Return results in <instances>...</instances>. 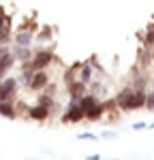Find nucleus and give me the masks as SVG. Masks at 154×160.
Here are the masks:
<instances>
[{"label": "nucleus", "instance_id": "f257e3e1", "mask_svg": "<svg viewBox=\"0 0 154 160\" xmlns=\"http://www.w3.org/2000/svg\"><path fill=\"white\" fill-rule=\"evenodd\" d=\"M116 100H118V105H120L122 109H126V111L146 107V94H143L141 90H124Z\"/></svg>", "mask_w": 154, "mask_h": 160}, {"label": "nucleus", "instance_id": "f03ea898", "mask_svg": "<svg viewBox=\"0 0 154 160\" xmlns=\"http://www.w3.org/2000/svg\"><path fill=\"white\" fill-rule=\"evenodd\" d=\"M54 62V51L51 49H37L32 60H30V68L32 71H43Z\"/></svg>", "mask_w": 154, "mask_h": 160}, {"label": "nucleus", "instance_id": "7ed1b4c3", "mask_svg": "<svg viewBox=\"0 0 154 160\" xmlns=\"http://www.w3.org/2000/svg\"><path fill=\"white\" fill-rule=\"evenodd\" d=\"M84 118H86V111L79 107L77 98H73L69 105H66V111H64V115H62V122L64 124H77V122H81Z\"/></svg>", "mask_w": 154, "mask_h": 160}, {"label": "nucleus", "instance_id": "20e7f679", "mask_svg": "<svg viewBox=\"0 0 154 160\" xmlns=\"http://www.w3.org/2000/svg\"><path fill=\"white\" fill-rule=\"evenodd\" d=\"M17 79L15 77H7V79H2V92H0V102L2 100H13L15 98V94H17Z\"/></svg>", "mask_w": 154, "mask_h": 160}, {"label": "nucleus", "instance_id": "39448f33", "mask_svg": "<svg viewBox=\"0 0 154 160\" xmlns=\"http://www.w3.org/2000/svg\"><path fill=\"white\" fill-rule=\"evenodd\" d=\"M47 83H49V75H47V71H45V68H43V71H34L28 90H32V92H41V90L47 88Z\"/></svg>", "mask_w": 154, "mask_h": 160}, {"label": "nucleus", "instance_id": "423d86ee", "mask_svg": "<svg viewBox=\"0 0 154 160\" xmlns=\"http://www.w3.org/2000/svg\"><path fill=\"white\" fill-rule=\"evenodd\" d=\"M28 118L34 120V122H45V120L49 118V107H45V105H34V107L28 109Z\"/></svg>", "mask_w": 154, "mask_h": 160}, {"label": "nucleus", "instance_id": "0eeeda50", "mask_svg": "<svg viewBox=\"0 0 154 160\" xmlns=\"http://www.w3.org/2000/svg\"><path fill=\"white\" fill-rule=\"evenodd\" d=\"M13 56H15V60H19V62H28V60H32L34 53L30 49V45H15Z\"/></svg>", "mask_w": 154, "mask_h": 160}, {"label": "nucleus", "instance_id": "6e6552de", "mask_svg": "<svg viewBox=\"0 0 154 160\" xmlns=\"http://www.w3.org/2000/svg\"><path fill=\"white\" fill-rule=\"evenodd\" d=\"M32 41H34V34H32V30L19 28V30L15 32V45H32Z\"/></svg>", "mask_w": 154, "mask_h": 160}, {"label": "nucleus", "instance_id": "1a4fd4ad", "mask_svg": "<svg viewBox=\"0 0 154 160\" xmlns=\"http://www.w3.org/2000/svg\"><path fill=\"white\" fill-rule=\"evenodd\" d=\"M86 86L88 83H84V81H71L69 83V94H71V98H79V96H84L86 94Z\"/></svg>", "mask_w": 154, "mask_h": 160}, {"label": "nucleus", "instance_id": "9d476101", "mask_svg": "<svg viewBox=\"0 0 154 160\" xmlns=\"http://www.w3.org/2000/svg\"><path fill=\"white\" fill-rule=\"evenodd\" d=\"M0 115H2V118H9V120H15L17 109H15L13 100H2V102H0Z\"/></svg>", "mask_w": 154, "mask_h": 160}, {"label": "nucleus", "instance_id": "9b49d317", "mask_svg": "<svg viewBox=\"0 0 154 160\" xmlns=\"http://www.w3.org/2000/svg\"><path fill=\"white\" fill-rule=\"evenodd\" d=\"M103 113H105V105H101V102H96L94 107H90L88 111H86V120H90V122H96V120H101Z\"/></svg>", "mask_w": 154, "mask_h": 160}, {"label": "nucleus", "instance_id": "f8f14e48", "mask_svg": "<svg viewBox=\"0 0 154 160\" xmlns=\"http://www.w3.org/2000/svg\"><path fill=\"white\" fill-rule=\"evenodd\" d=\"M77 102H79V107H81L84 111H88L90 107H94L99 100H96L94 94H84V96H79V98H77Z\"/></svg>", "mask_w": 154, "mask_h": 160}, {"label": "nucleus", "instance_id": "ddd939ff", "mask_svg": "<svg viewBox=\"0 0 154 160\" xmlns=\"http://www.w3.org/2000/svg\"><path fill=\"white\" fill-rule=\"evenodd\" d=\"M13 62H15V56H13V51H7V53H2V56H0V68L9 73V68L13 66Z\"/></svg>", "mask_w": 154, "mask_h": 160}, {"label": "nucleus", "instance_id": "4468645a", "mask_svg": "<svg viewBox=\"0 0 154 160\" xmlns=\"http://www.w3.org/2000/svg\"><path fill=\"white\" fill-rule=\"evenodd\" d=\"M11 41V17H9V22L0 28V45H7Z\"/></svg>", "mask_w": 154, "mask_h": 160}, {"label": "nucleus", "instance_id": "2eb2a0df", "mask_svg": "<svg viewBox=\"0 0 154 160\" xmlns=\"http://www.w3.org/2000/svg\"><path fill=\"white\" fill-rule=\"evenodd\" d=\"M90 77H92V66H88V64H81V66H79V81L90 83Z\"/></svg>", "mask_w": 154, "mask_h": 160}, {"label": "nucleus", "instance_id": "dca6fc26", "mask_svg": "<svg viewBox=\"0 0 154 160\" xmlns=\"http://www.w3.org/2000/svg\"><path fill=\"white\" fill-rule=\"evenodd\" d=\"M34 38L41 41V43H43V41H49V38H51V28H49V26H43V28L38 30V34H34Z\"/></svg>", "mask_w": 154, "mask_h": 160}, {"label": "nucleus", "instance_id": "f3484780", "mask_svg": "<svg viewBox=\"0 0 154 160\" xmlns=\"http://www.w3.org/2000/svg\"><path fill=\"white\" fill-rule=\"evenodd\" d=\"M38 105H45V107H54V96L51 94H47V92H43L41 96H38Z\"/></svg>", "mask_w": 154, "mask_h": 160}, {"label": "nucleus", "instance_id": "a211bd4d", "mask_svg": "<svg viewBox=\"0 0 154 160\" xmlns=\"http://www.w3.org/2000/svg\"><path fill=\"white\" fill-rule=\"evenodd\" d=\"M77 139H79V141H84V139H86V141H99V137L92 135V132H81V135H77Z\"/></svg>", "mask_w": 154, "mask_h": 160}, {"label": "nucleus", "instance_id": "6ab92c4d", "mask_svg": "<svg viewBox=\"0 0 154 160\" xmlns=\"http://www.w3.org/2000/svg\"><path fill=\"white\" fill-rule=\"evenodd\" d=\"M146 107L150 111H154V92H150V94L146 96Z\"/></svg>", "mask_w": 154, "mask_h": 160}, {"label": "nucleus", "instance_id": "aec40b11", "mask_svg": "<svg viewBox=\"0 0 154 160\" xmlns=\"http://www.w3.org/2000/svg\"><path fill=\"white\" fill-rule=\"evenodd\" d=\"M7 22H9V15H7V13H4V9L0 7V28L7 24Z\"/></svg>", "mask_w": 154, "mask_h": 160}, {"label": "nucleus", "instance_id": "412c9836", "mask_svg": "<svg viewBox=\"0 0 154 160\" xmlns=\"http://www.w3.org/2000/svg\"><path fill=\"white\" fill-rule=\"evenodd\" d=\"M146 43H148V45H154V28L150 30V32H148V37H146Z\"/></svg>", "mask_w": 154, "mask_h": 160}, {"label": "nucleus", "instance_id": "4be33fe9", "mask_svg": "<svg viewBox=\"0 0 154 160\" xmlns=\"http://www.w3.org/2000/svg\"><path fill=\"white\" fill-rule=\"evenodd\" d=\"M133 128H135V130H143V128H146V124H143V122H137Z\"/></svg>", "mask_w": 154, "mask_h": 160}, {"label": "nucleus", "instance_id": "5701e85b", "mask_svg": "<svg viewBox=\"0 0 154 160\" xmlns=\"http://www.w3.org/2000/svg\"><path fill=\"white\" fill-rule=\"evenodd\" d=\"M86 160H101V156H99V154H92V156H88Z\"/></svg>", "mask_w": 154, "mask_h": 160}, {"label": "nucleus", "instance_id": "b1692460", "mask_svg": "<svg viewBox=\"0 0 154 160\" xmlns=\"http://www.w3.org/2000/svg\"><path fill=\"white\" fill-rule=\"evenodd\" d=\"M114 137H116L114 132H105V135H103V139H114Z\"/></svg>", "mask_w": 154, "mask_h": 160}, {"label": "nucleus", "instance_id": "393cba45", "mask_svg": "<svg viewBox=\"0 0 154 160\" xmlns=\"http://www.w3.org/2000/svg\"><path fill=\"white\" fill-rule=\"evenodd\" d=\"M4 75H7V71H2V68H0V79H4Z\"/></svg>", "mask_w": 154, "mask_h": 160}, {"label": "nucleus", "instance_id": "a878e982", "mask_svg": "<svg viewBox=\"0 0 154 160\" xmlns=\"http://www.w3.org/2000/svg\"><path fill=\"white\" fill-rule=\"evenodd\" d=\"M0 92H2V79H0Z\"/></svg>", "mask_w": 154, "mask_h": 160}, {"label": "nucleus", "instance_id": "bb28decb", "mask_svg": "<svg viewBox=\"0 0 154 160\" xmlns=\"http://www.w3.org/2000/svg\"><path fill=\"white\" fill-rule=\"evenodd\" d=\"M150 128H154V122H152V124H150Z\"/></svg>", "mask_w": 154, "mask_h": 160}, {"label": "nucleus", "instance_id": "cd10ccee", "mask_svg": "<svg viewBox=\"0 0 154 160\" xmlns=\"http://www.w3.org/2000/svg\"><path fill=\"white\" fill-rule=\"evenodd\" d=\"M28 160H37V158H28Z\"/></svg>", "mask_w": 154, "mask_h": 160}]
</instances>
